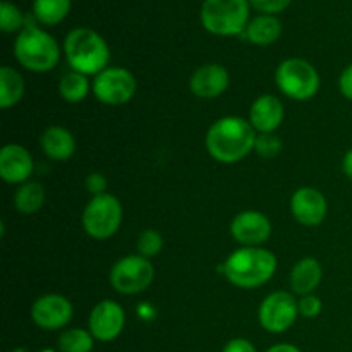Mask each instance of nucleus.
<instances>
[{"label": "nucleus", "instance_id": "obj_25", "mask_svg": "<svg viewBox=\"0 0 352 352\" xmlns=\"http://www.w3.org/2000/svg\"><path fill=\"white\" fill-rule=\"evenodd\" d=\"M95 346V337L89 330L85 329H65L58 336V352H91Z\"/></svg>", "mask_w": 352, "mask_h": 352}, {"label": "nucleus", "instance_id": "obj_7", "mask_svg": "<svg viewBox=\"0 0 352 352\" xmlns=\"http://www.w3.org/2000/svg\"><path fill=\"white\" fill-rule=\"evenodd\" d=\"M122 220L124 210L119 198L107 192L89 199L82 210L81 226L91 239L107 241L119 232Z\"/></svg>", "mask_w": 352, "mask_h": 352}, {"label": "nucleus", "instance_id": "obj_13", "mask_svg": "<svg viewBox=\"0 0 352 352\" xmlns=\"http://www.w3.org/2000/svg\"><path fill=\"white\" fill-rule=\"evenodd\" d=\"M230 236L243 248H256L267 243L272 236V222L265 213L244 210L230 222Z\"/></svg>", "mask_w": 352, "mask_h": 352}, {"label": "nucleus", "instance_id": "obj_11", "mask_svg": "<svg viewBox=\"0 0 352 352\" xmlns=\"http://www.w3.org/2000/svg\"><path fill=\"white\" fill-rule=\"evenodd\" d=\"M74 316V306L62 294H43L31 306V320L41 330L65 329Z\"/></svg>", "mask_w": 352, "mask_h": 352}, {"label": "nucleus", "instance_id": "obj_21", "mask_svg": "<svg viewBox=\"0 0 352 352\" xmlns=\"http://www.w3.org/2000/svg\"><path fill=\"white\" fill-rule=\"evenodd\" d=\"M26 91V82L21 72L10 65L0 67V107L3 110L17 105Z\"/></svg>", "mask_w": 352, "mask_h": 352}, {"label": "nucleus", "instance_id": "obj_29", "mask_svg": "<svg viewBox=\"0 0 352 352\" xmlns=\"http://www.w3.org/2000/svg\"><path fill=\"white\" fill-rule=\"evenodd\" d=\"M298 308H299V316L311 320V318H316L318 315H322L323 302L316 294L301 296V298L298 299Z\"/></svg>", "mask_w": 352, "mask_h": 352}, {"label": "nucleus", "instance_id": "obj_4", "mask_svg": "<svg viewBox=\"0 0 352 352\" xmlns=\"http://www.w3.org/2000/svg\"><path fill=\"white\" fill-rule=\"evenodd\" d=\"M62 48L48 31L36 24H26L14 40V57L26 71L45 74L57 67Z\"/></svg>", "mask_w": 352, "mask_h": 352}, {"label": "nucleus", "instance_id": "obj_17", "mask_svg": "<svg viewBox=\"0 0 352 352\" xmlns=\"http://www.w3.org/2000/svg\"><path fill=\"white\" fill-rule=\"evenodd\" d=\"M284 117L285 110L280 98H277L272 93H263V95L256 96L254 102L251 103L248 120L258 134H263L275 133L284 122Z\"/></svg>", "mask_w": 352, "mask_h": 352}, {"label": "nucleus", "instance_id": "obj_10", "mask_svg": "<svg viewBox=\"0 0 352 352\" xmlns=\"http://www.w3.org/2000/svg\"><path fill=\"white\" fill-rule=\"evenodd\" d=\"M299 316L298 299L287 291H275L261 301L258 308V322L268 333H284Z\"/></svg>", "mask_w": 352, "mask_h": 352}, {"label": "nucleus", "instance_id": "obj_26", "mask_svg": "<svg viewBox=\"0 0 352 352\" xmlns=\"http://www.w3.org/2000/svg\"><path fill=\"white\" fill-rule=\"evenodd\" d=\"M26 16L16 3L9 2V0L0 2V30L3 33H21L26 28Z\"/></svg>", "mask_w": 352, "mask_h": 352}, {"label": "nucleus", "instance_id": "obj_8", "mask_svg": "<svg viewBox=\"0 0 352 352\" xmlns=\"http://www.w3.org/2000/svg\"><path fill=\"white\" fill-rule=\"evenodd\" d=\"M113 291L124 296H136L146 291L155 280V267L151 260L140 254H127L113 263L109 274Z\"/></svg>", "mask_w": 352, "mask_h": 352}, {"label": "nucleus", "instance_id": "obj_19", "mask_svg": "<svg viewBox=\"0 0 352 352\" xmlns=\"http://www.w3.org/2000/svg\"><path fill=\"white\" fill-rule=\"evenodd\" d=\"M40 144L43 153L54 162H65L76 153V140L69 129L50 126L41 133Z\"/></svg>", "mask_w": 352, "mask_h": 352}, {"label": "nucleus", "instance_id": "obj_20", "mask_svg": "<svg viewBox=\"0 0 352 352\" xmlns=\"http://www.w3.org/2000/svg\"><path fill=\"white\" fill-rule=\"evenodd\" d=\"M244 36L248 41L258 47H268L274 45L278 38L282 36V23L277 16H270V14H260V16L253 17L248 24Z\"/></svg>", "mask_w": 352, "mask_h": 352}, {"label": "nucleus", "instance_id": "obj_16", "mask_svg": "<svg viewBox=\"0 0 352 352\" xmlns=\"http://www.w3.org/2000/svg\"><path fill=\"white\" fill-rule=\"evenodd\" d=\"M33 170V155L23 144L9 143L0 150V177L3 182L21 186L30 181Z\"/></svg>", "mask_w": 352, "mask_h": 352}, {"label": "nucleus", "instance_id": "obj_3", "mask_svg": "<svg viewBox=\"0 0 352 352\" xmlns=\"http://www.w3.org/2000/svg\"><path fill=\"white\" fill-rule=\"evenodd\" d=\"M62 54L65 55L71 71L85 76L100 74L109 67L110 47L105 38L91 28H74L69 31L62 43Z\"/></svg>", "mask_w": 352, "mask_h": 352}, {"label": "nucleus", "instance_id": "obj_2", "mask_svg": "<svg viewBox=\"0 0 352 352\" xmlns=\"http://www.w3.org/2000/svg\"><path fill=\"white\" fill-rule=\"evenodd\" d=\"M277 265V256L267 248L241 246L223 261L222 274L234 287L253 291L272 280Z\"/></svg>", "mask_w": 352, "mask_h": 352}, {"label": "nucleus", "instance_id": "obj_27", "mask_svg": "<svg viewBox=\"0 0 352 352\" xmlns=\"http://www.w3.org/2000/svg\"><path fill=\"white\" fill-rule=\"evenodd\" d=\"M138 254L143 258H155L164 250V236L157 229H144L136 241Z\"/></svg>", "mask_w": 352, "mask_h": 352}, {"label": "nucleus", "instance_id": "obj_22", "mask_svg": "<svg viewBox=\"0 0 352 352\" xmlns=\"http://www.w3.org/2000/svg\"><path fill=\"white\" fill-rule=\"evenodd\" d=\"M45 205V188L36 181H28L14 192V206L23 215H34Z\"/></svg>", "mask_w": 352, "mask_h": 352}, {"label": "nucleus", "instance_id": "obj_35", "mask_svg": "<svg viewBox=\"0 0 352 352\" xmlns=\"http://www.w3.org/2000/svg\"><path fill=\"white\" fill-rule=\"evenodd\" d=\"M265 352H302L299 347H296L294 344H275V346L268 347Z\"/></svg>", "mask_w": 352, "mask_h": 352}, {"label": "nucleus", "instance_id": "obj_36", "mask_svg": "<svg viewBox=\"0 0 352 352\" xmlns=\"http://www.w3.org/2000/svg\"><path fill=\"white\" fill-rule=\"evenodd\" d=\"M9 352H30L26 349V347H14L12 351H9Z\"/></svg>", "mask_w": 352, "mask_h": 352}, {"label": "nucleus", "instance_id": "obj_31", "mask_svg": "<svg viewBox=\"0 0 352 352\" xmlns=\"http://www.w3.org/2000/svg\"><path fill=\"white\" fill-rule=\"evenodd\" d=\"M85 188L88 189V192L91 196L107 195V189H109V181H107L105 175L100 174V172H91V174L85 179Z\"/></svg>", "mask_w": 352, "mask_h": 352}, {"label": "nucleus", "instance_id": "obj_5", "mask_svg": "<svg viewBox=\"0 0 352 352\" xmlns=\"http://www.w3.org/2000/svg\"><path fill=\"white\" fill-rule=\"evenodd\" d=\"M250 12V0H203L199 21L210 34L237 36L246 31Z\"/></svg>", "mask_w": 352, "mask_h": 352}, {"label": "nucleus", "instance_id": "obj_24", "mask_svg": "<svg viewBox=\"0 0 352 352\" xmlns=\"http://www.w3.org/2000/svg\"><path fill=\"white\" fill-rule=\"evenodd\" d=\"M91 91V81L81 72L69 71L58 81V93L67 103H79Z\"/></svg>", "mask_w": 352, "mask_h": 352}, {"label": "nucleus", "instance_id": "obj_12", "mask_svg": "<svg viewBox=\"0 0 352 352\" xmlns=\"http://www.w3.org/2000/svg\"><path fill=\"white\" fill-rule=\"evenodd\" d=\"M126 325V311L117 301L103 299L93 306L88 318V330L98 342L119 339Z\"/></svg>", "mask_w": 352, "mask_h": 352}, {"label": "nucleus", "instance_id": "obj_28", "mask_svg": "<svg viewBox=\"0 0 352 352\" xmlns=\"http://www.w3.org/2000/svg\"><path fill=\"white\" fill-rule=\"evenodd\" d=\"M282 148H284V143L275 133L258 134L254 141V153L261 158L278 157L282 153Z\"/></svg>", "mask_w": 352, "mask_h": 352}, {"label": "nucleus", "instance_id": "obj_9", "mask_svg": "<svg viewBox=\"0 0 352 352\" xmlns=\"http://www.w3.org/2000/svg\"><path fill=\"white\" fill-rule=\"evenodd\" d=\"M91 91L103 105H126L138 91L136 76L126 67L109 65L105 71L96 74L91 81Z\"/></svg>", "mask_w": 352, "mask_h": 352}, {"label": "nucleus", "instance_id": "obj_23", "mask_svg": "<svg viewBox=\"0 0 352 352\" xmlns=\"http://www.w3.org/2000/svg\"><path fill=\"white\" fill-rule=\"evenodd\" d=\"M72 0H33V17L43 26H57L69 16Z\"/></svg>", "mask_w": 352, "mask_h": 352}, {"label": "nucleus", "instance_id": "obj_14", "mask_svg": "<svg viewBox=\"0 0 352 352\" xmlns=\"http://www.w3.org/2000/svg\"><path fill=\"white\" fill-rule=\"evenodd\" d=\"M291 213L301 226L316 227L327 219L329 201L320 189L302 186L291 196Z\"/></svg>", "mask_w": 352, "mask_h": 352}, {"label": "nucleus", "instance_id": "obj_33", "mask_svg": "<svg viewBox=\"0 0 352 352\" xmlns=\"http://www.w3.org/2000/svg\"><path fill=\"white\" fill-rule=\"evenodd\" d=\"M339 91L344 98L352 102V64L347 65L339 76Z\"/></svg>", "mask_w": 352, "mask_h": 352}, {"label": "nucleus", "instance_id": "obj_15", "mask_svg": "<svg viewBox=\"0 0 352 352\" xmlns=\"http://www.w3.org/2000/svg\"><path fill=\"white\" fill-rule=\"evenodd\" d=\"M230 82V74L222 64L210 62L196 69L189 78V89L195 96L201 100H213L227 91Z\"/></svg>", "mask_w": 352, "mask_h": 352}, {"label": "nucleus", "instance_id": "obj_18", "mask_svg": "<svg viewBox=\"0 0 352 352\" xmlns=\"http://www.w3.org/2000/svg\"><path fill=\"white\" fill-rule=\"evenodd\" d=\"M323 268L320 261L313 256L301 258L298 263L292 267L291 275H289V284L294 294L301 296L315 294L318 285L322 284Z\"/></svg>", "mask_w": 352, "mask_h": 352}, {"label": "nucleus", "instance_id": "obj_32", "mask_svg": "<svg viewBox=\"0 0 352 352\" xmlns=\"http://www.w3.org/2000/svg\"><path fill=\"white\" fill-rule=\"evenodd\" d=\"M222 352H258V351L251 340L244 339V337H236V339H230L229 342L223 346Z\"/></svg>", "mask_w": 352, "mask_h": 352}, {"label": "nucleus", "instance_id": "obj_1", "mask_svg": "<svg viewBox=\"0 0 352 352\" xmlns=\"http://www.w3.org/2000/svg\"><path fill=\"white\" fill-rule=\"evenodd\" d=\"M258 133L251 122L239 116L220 117L208 127L206 151L219 164H237L254 151Z\"/></svg>", "mask_w": 352, "mask_h": 352}, {"label": "nucleus", "instance_id": "obj_30", "mask_svg": "<svg viewBox=\"0 0 352 352\" xmlns=\"http://www.w3.org/2000/svg\"><path fill=\"white\" fill-rule=\"evenodd\" d=\"M292 0H250V6L256 9L260 14H270V16H277V14L284 12Z\"/></svg>", "mask_w": 352, "mask_h": 352}, {"label": "nucleus", "instance_id": "obj_6", "mask_svg": "<svg viewBox=\"0 0 352 352\" xmlns=\"http://www.w3.org/2000/svg\"><path fill=\"white\" fill-rule=\"evenodd\" d=\"M275 85L287 98L308 102L318 95L322 79L311 62L301 57H291L278 64L275 71Z\"/></svg>", "mask_w": 352, "mask_h": 352}, {"label": "nucleus", "instance_id": "obj_37", "mask_svg": "<svg viewBox=\"0 0 352 352\" xmlns=\"http://www.w3.org/2000/svg\"><path fill=\"white\" fill-rule=\"evenodd\" d=\"M40 352H58V351H55V349H50V347H47V349H41Z\"/></svg>", "mask_w": 352, "mask_h": 352}, {"label": "nucleus", "instance_id": "obj_34", "mask_svg": "<svg viewBox=\"0 0 352 352\" xmlns=\"http://www.w3.org/2000/svg\"><path fill=\"white\" fill-rule=\"evenodd\" d=\"M342 172L347 179L352 182V148L346 151L342 158Z\"/></svg>", "mask_w": 352, "mask_h": 352}]
</instances>
